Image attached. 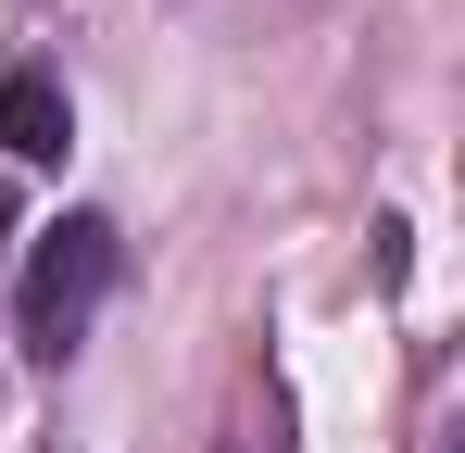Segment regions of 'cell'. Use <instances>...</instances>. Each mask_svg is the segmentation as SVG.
<instances>
[{"label": "cell", "instance_id": "cell-1", "mask_svg": "<svg viewBox=\"0 0 465 453\" xmlns=\"http://www.w3.org/2000/svg\"><path fill=\"white\" fill-rule=\"evenodd\" d=\"M114 277H126L114 215H64V226H38V252H25V277H13V340H25L38 366H64L88 327H101Z\"/></svg>", "mask_w": 465, "mask_h": 453}, {"label": "cell", "instance_id": "cell-2", "mask_svg": "<svg viewBox=\"0 0 465 453\" xmlns=\"http://www.w3.org/2000/svg\"><path fill=\"white\" fill-rule=\"evenodd\" d=\"M0 151H13V164H64V151H76V101H64V76L0 64Z\"/></svg>", "mask_w": 465, "mask_h": 453}]
</instances>
